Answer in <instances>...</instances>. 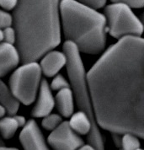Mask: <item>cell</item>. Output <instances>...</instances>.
I'll return each instance as SVG.
<instances>
[{
  "instance_id": "cell-1",
  "label": "cell",
  "mask_w": 144,
  "mask_h": 150,
  "mask_svg": "<svg viewBox=\"0 0 144 150\" xmlns=\"http://www.w3.org/2000/svg\"><path fill=\"white\" fill-rule=\"evenodd\" d=\"M87 81L98 126L144 139V38L120 39L92 66Z\"/></svg>"
},
{
  "instance_id": "cell-2",
  "label": "cell",
  "mask_w": 144,
  "mask_h": 150,
  "mask_svg": "<svg viewBox=\"0 0 144 150\" xmlns=\"http://www.w3.org/2000/svg\"><path fill=\"white\" fill-rule=\"evenodd\" d=\"M13 25L20 61L36 62L61 42L60 0H19Z\"/></svg>"
},
{
  "instance_id": "cell-3",
  "label": "cell",
  "mask_w": 144,
  "mask_h": 150,
  "mask_svg": "<svg viewBox=\"0 0 144 150\" xmlns=\"http://www.w3.org/2000/svg\"><path fill=\"white\" fill-rule=\"evenodd\" d=\"M60 18L65 38L80 52L97 55L103 52L108 31L104 14L76 0H62Z\"/></svg>"
},
{
  "instance_id": "cell-4",
  "label": "cell",
  "mask_w": 144,
  "mask_h": 150,
  "mask_svg": "<svg viewBox=\"0 0 144 150\" xmlns=\"http://www.w3.org/2000/svg\"><path fill=\"white\" fill-rule=\"evenodd\" d=\"M41 68L36 62L23 63L9 78V88L15 98L25 105L36 99L41 83Z\"/></svg>"
},
{
  "instance_id": "cell-5",
  "label": "cell",
  "mask_w": 144,
  "mask_h": 150,
  "mask_svg": "<svg viewBox=\"0 0 144 150\" xmlns=\"http://www.w3.org/2000/svg\"><path fill=\"white\" fill-rule=\"evenodd\" d=\"M104 16L109 34L121 39L126 36H141L143 24L130 7L123 4H111L104 8Z\"/></svg>"
},
{
  "instance_id": "cell-6",
  "label": "cell",
  "mask_w": 144,
  "mask_h": 150,
  "mask_svg": "<svg viewBox=\"0 0 144 150\" xmlns=\"http://www.w3.org/2000/svg\"><path fill=\"white\" fill-rule=\"evenodd\" d=\"M47 143L53 150H77L84 144L81 137L71 128L68 122H62L52 131Z\"/></svg>"
},
{
  "instance_id": "cell-7",
  "label": "cell",
  "mask_w": 144,
  "mask_h": 150,
  "mask_svg": "<svg viewBox=\"0 0 144 150\" xmlns=\"http://www.w3.org/2000/svg\"><path fill=\"white\" fill-rule=\"evenodd\" d=\"M20 142L24 150H51L36 122L30 119L23 127Z\"/></svg>"
},
{
  "instance_id": "cell-8",
  "label": "cell",
  "mask_w": 144,
  "mask_h": 150,
  "mask_svg": "<svg viewBox=\"0 0 144 150\" xmlns=\"http://www.w3.org/2000/svg\"><path fill=\"white\" fill-rule=\"evenodd\" d=\"M37 97V101L32 109L31 116L36 118H44L52 113L56 105L55 97H53L52 89L47 79L41 80Z\"/></svg>"
},
{
  "instance_id": "cell-9",
  "label": "cell",
  "mask_w": 144,
  "mask_h": 150,
  "mask_svg": "<svg viewBox=\"0 0 144 150\" xmlns=\"http://www.w3.org/2000/svg\"><path fill=\"white\" fill-rule=\"evenodd\" d=\"M67 63V57L63 52L51 51L41 57L40 66L46 77H55Z\"/></svg>"
},
{
  "instance_id": "cell-10",
  "label": "cell",
  "mask_w": 144,
  "mask_h": 150,
  "mask_svg": "<svg viewBox=\"0 0 144 150\" xmlns=\"http://www.w3.org/2000/svg\"><path fill=\"white\" fill-rule=\"evenodd\" d=\"M20 62L16 47L6 42L0 43V78L16 68Z\"/></svg>"
},
{
  "instance_id": "cell-11",
  "label": "cell",
  "mask_w": 144,
  "mask_h": 150,
  "mask_svg": "<svg viewBox=\"0 0 144 150\" xmlns=\"http://www.w3.org/2000/svg\"><path fill=\"white\" fill-rule=\"evenodd\" d=\"M56 109L63 117H70L74 111V97L71 88L57 91L55 97Z\"/></svg>"
},
{
  "instance_id": "cell-12",
  "label": "cell",
  "mask_w": 144,
  "mask_h": 150,
  "mask_svg": "<svg viewBox=\"0 0 144 150\" xmlns=\"http://www.w3.org/2000/svg\"><path fill=\"white\" fill-rule=\"evenodd\" d=\"M0 104L5 107L9 116H15L19 110L20 102L15 98L9 87L0 79Z\"/></svg>"
},
{
  "instance_id": "cell-13",
  "label": "cell",
  "mask_w": 144,
  "mask_h": 150,
  "mask_svg": "<svg viewBox=\"0 0 144 150\" xmlns=\"http://www.w3.org/2000/svg\"><path fill=\"white\" fill-rule=\"evenodd\" d=\"M20 125L15 116H4L0 119V133L4 139H10L14 136Z\"/></svg>"
},
{
  "instance_id": "cell-14",
  "label": "cell",
  "mask_w": 144,
  "mask_h": 150,
  "mask_svg": "<svg viewBox=\"0 0 144 150\" xmlns=\"http://www.w3.org/2000/svg\"><path fill=\"white\" fill-rule=\"evenodd\" d=\"M121 145L122 150H138L141 149L139 137L131 133H125L122 135Z\"/></svg>"
},
{
  "instance_id": "cell-15",
  "label": "cell",
  "mask_w": 144,
  "mask_h": 150,
  "mask_svg": "<svg viewBox=\"0 0 144 150\" xmlns=\"http://www.w3.org/2000/svg\"><path fill=\"white\" fill-rule=\"evenodd\" d=\"M62 122L61 115L58 114H50L42 119L41 126L44 129L47 131H53L60 126Z\"/></svg>"
},
{
  "instance_id": "cell-16",
  "label": "cell",
  "mask_w": 144,
  "mask_h": 150,
  "mask_svg": "<svg viewBox=\"0 0 144 150\" xmlns=\"http://www.w3.org/2000/svg\"><path fill=\"white\" fill-rule=\"evenodd\" d=\"M50 87L52 90L59 91L66 88H70V83L62 75L57 74L53 78L52 81L50 84Z\"/></svg>"
},
{
  "instance_id": "cell-17",
  "label": "cell",
  "mask_w": 144,
  "mask_h": 150,
  "mask_svg": "<svg viewBox=\"0 0 144 150\" xmlns=\"http://www.w3.org/2000/svg\"><path fill=\"white\" fill-rule=\"evenodd\" d=\"M13 24V16L8 12L0 9V30L10 27Z\"/></svg>"
},
{
  "instance_id": "cell-18",
  "label": "cell",
  "mask_w": 144,
  "mask_h": 150,
  "mask_svg": "<svg viewBox=\"0 0 144 150\" xmlns=\"http://www.w3.org/2000/svg\"><path fill=\"white\" fill-rule=\"evenodd\" d=\"M113 4H123L133 8H144V0H110Z\"/></svg>"
},
{
  "instance_id": "cell-19",
  "label": "cell",
  "mask_w": 144,
  "mask_h": 150,
  "mask_svg": "<svg viewBox=\"0 0 144 150\" xmlns=\"http://www.w3.org/2000/svg\"><path fill=\"white\" fill-rule=\"evenodd\" d=\"M3 30H4V42L12 45L16 43V32L14 28L10 26V27L5 28Z\"/></svg>"
},
{
  "instance_id": "cell-20",
  "label": "cell",
  "mask_w": 144,
  "mask_h": 150,
  "mask_svg": "<svg viewBox=\"0 0 144 150\" xmlns=\"http://www.w3.org/2000/svg\"><path fill=\"white\" fill-rule=\"evenodd\" d=\"M76 1L94 9H98L103 8L106 4L107 0H76Z\"/></svg>"
},
{
  "instance_id": "cell-21",
  "label": "cell",
  "mask_w": 144,
  "mask_h": 150,
  "mask_svg": "<svg viewBox=\"0 0 144 150\" xmlns=\"http://www.w3.org/2000/svg\"><path fill=\"white\" fill-rule=\"evenodd\" d=\"M19 0H0V7L6 10L14 9Z\"/></svg>"
},
{
  "instance_id": "cell-22",
  "label": "cell",
  "mask_w": 144,
  "mask_h": 150,
  "mask_svg": "<svg viewBox=\"0 0 144 150\" xmlns=\"http://www.w3.org/2000/svg\"><path fill=\"white\" fill-rule=\"evenodd\" d=\"M15 118H16L17 122H18L19 125H20V127H23L27 122L25 118L23 116H17V115H15Z\"/></svg>"
},
{
  "instance_id": "cell-23",
  "label": "cell",
  "mask_w": 144,
  "mask_h": 150,
  "mask_svg": "<svg viewBox=\"0 0 144 150\" xmlns=\"http://www.w3.org/2000/svg\"><path fill=\"white\" fill-rule=\"evenodd\" d=\"M77 150H97L94 147V146H92V145H90V144H83Z\"/></svg>"
},
{
  "instance_id": "cell-24",
  "label": "cell",
  "mask_w": 144,
  "mask_h": 150,
  "mask_svg": "<svg viewBox=\"0 0 144 150\" xmlns=\"http://www.w3.org/2000/svg\"><path fill=\"white\" fill-rule=\"evenodd\" d=\"M6 113H7V110L5 109V107L0 104V119L4 117L5 115H6Z\"/></svg>"
},
{
  "instance_id": "cell-25",
  "label": "cell",
  "mask_w": 144,
  "mask_h": 150,
  "mask_svg": "<svg viewBox=\"0 0 144 150\" xmlns=\"http://www.w3.org/2000/svg\"><path fill=\"white\" fill-rule=\"evenodd\" d=\"M0 150H19L16 148H8V147H1L0 146Z\"/></svg>"
},
{
  "instance_id": "cell-26",
  "label": "cell",
  "mask_w": 144,
  "mask_h": 150,
  "mask_svg": "<svg viewBox=\"0 0 144 150\" xmlns=\"http://www.w3.org/2000/svg\"><path fill=\"white\" fill-rule=\"evenodd\" d=\"M4 41V30H0V43Z\"/></svg>"
},
{
  "instance_id": "cell-27",
  "label": "cell",
  "mask_w": 144,
  "mask_h": 150,
  "mask_svg": "<svg viewBox=\"0 0 144 150\" xmlns=\"http://www.w3.org/2000/svg\"><path fill=\"white\" fill-rule=\"evenodd\" d=\"M140 21H141L142 24H143V32H144V12L143 13V14H142V15H141Z\"/></svg>"
},
{
  "instance_id": "cell-28",
  "label": "cell",
  "mask_w": 144,
  "mask_h": 150,
  "mask_svg": "<svg viewBox=\"0 0 144 150\" xmlns=\"http://www.w3.org/2000/svg\"><path fill=\"white\" fill-rule=\"evenodd\" d=\"M138 150H144V149H139Z\"/></svg>"
},
{
  "instance_id": "cell-29",
  "label": "cell",
  "mask_w": 144,
  "mask_h": 150,
  "mask_svg": "<svg viewBox=\"0 0 144 150\" xmlns=\"http://www.w3.org/2000/svg\"><path fill=\"white\" fill-rule=\"evenodd\" d=\"M61 1H62V0H60V2H61Z\"/></svg>"
}]
</instances>
